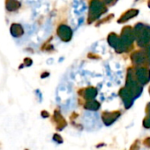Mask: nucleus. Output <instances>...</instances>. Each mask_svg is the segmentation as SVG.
Returning <instances> with one entry per match:
<instances>
[{
    "label": "nucleus",
    "mask_w": 150,
    "mask_h": 150,
    "mask_svg": "<svg viewBox=\"0 0 150 150\" xmlns=\"http://www.w3.org/2000/svg\"><path fill=\"white\" fill-rule=\"evenodd\" d=\"M147 114L148 116H150V103L147 105Z\"/></svg>",
    "instance_id": "412c9836"
},
{
    "label": "nucleus",
    "mask_w": 150,
    "mask_h": 150,
    "mask_svg": "<svg viewBox=\"0 0 150 150\" xmlns=\"http://www.w3.org/2000/svg\"><path fill=\"white\" fill-rule=\"evenodd\" d=\"M57 35L59 36V38L64 41H69L72 36V29L65 25H60L57 28Z\"/></svg>",
    "instance_id": "0eeeda50"
},
{
    "label": "nucleus",
    "mask_w": 150,
    "mask_h": 150,
    "mask_svg": "<svg viewBox=\"0 0 150 150\" xmlns=\"http://www.w3.org/2000/svg\"><path fill=\"white\" fill-rule=\"evenodd\" d=\"M149 94H150V87H149Z\"/></svg>",
    "instance_id": "b1692460"
},
{
    "label": "nucleus",
    "mask_w": 150,
    "mask_h": 150,
    "mask_svg": "<svg viewBox=\"0 0 150 150\" xmlns=\"http://www.w3.org/2000/svg\"><path fill=\"white\" fill-rule=\"evenodd\" d=\"M54 118H55V120L57 123V128H58V130H62V128L66 126L65 120L63 119V117L61 116V114L58 112H55Z\"/></svg>",
    "instance_id": "dca6fc26"
},
{
    "label": "nucleus",
    "mask_w": 150,
    "mask_h": 150,
    "mask_svg": "<svg viewBox=\"0 0 150 150\" xmlns=\"http://www.w3.org/2000/svg\"><path fill=\"white\" fill-rule=\"evenodd\" d=\"M53 139H54L55 142H58V143H62V142H63L62 138H61L60 135H58V134H55L54 137H53Z\"/></svg>",
    "instance_id": "a211bd4d"
},
{
    "label": "nucleus",
    "mask_w": 150,
    "mask_h": 150,
    "mask_svg": "<svg viewBox=\"0 0 150 150\" xmlns=\"http://www.w3.org/2000/svg\"><path fill=\"white\" fill-rule=\"evenodd\" d=\"M97 96V90L94 87H89L87 90H85L84 92V98L87 100L95 99V98Z\"/></svg>",
    "instance_id": "ddd939ff"
},
{
    "label": "nucleus",
    "mask_w": 150,
    "mask_h": 150,
    "mask_svg": "<svg viewBox=\"0 0 150 150\" xmlns=\"http://www.w3.org/2000/svg\"><path fill=\"white\" fill-rule=\"evenodd\" d=\"M107 11L105 4L100 0H92L89 7L88 23H91L97 19L101 15Z\"/></svg>",
    "instance_id": "20e7f679"
},
{
    "label": "nucleus",
    "mask_w": 150,
    "mask_h": 150,
    "mask_svg": "<svg viewBox=\"0 0 150 150\" xmlns=\"http://www.w3.org/2000/svg\"><path fill=\"white\" fill-rule=\"evenodd\" d=\"M144 143H145V145H146V146L150 147V138L146 139V140H145V142H144Z\"/></svg>",
    "instance_id": "aec40b11"
},
{
    "label": "nucleus",
    "mask_w": 150,
    "mask_h": 150,
    "mask_svg": "<svg viewBox=\"0 0 150 150\" xmlns=\"http://www.w3.org/2000/svg\"><path fill=\"white\" fill-rule=\"evenodd\" d=\"M119 96L121 97V98H122V100L124 102V105H125L126 108L128 109L129 107H131V105L133 103V99L135 98L133 95V93L126 87H125V88H123V89L120 90Z\"/></svg>",
    "instance_id": "423d86ee"
},
{
    "label": "nucleus",
    "mask_w": 150,
    "mask_h": 150,
    "mask_svg": "<svg viewBox=\"0 0 150 150\" xmlns=\"http://www.w3.org/2000/svg\"><path fill=\"white\" fill-rule=\"evenodd\" d=\"M108 42L111 45V47H114L116 50L118 48L120 45V38L114 33H111L108 36Z\"/></svg>",
    "instance_id": "9b49d317"
},
{
    "label": "nucleus",
    "mask_w": 150,
    "mask_h": 150,
    "mask_svg": "<svg viewBox=\"0 0 150 150\" xmlns=\"http://www.w3.org/2000/svg\"><path fill=\"white\" fill-rule=\"evenodd\" d=\"M5 7L9 11H14L20 7V4L17 0H6Z\"/></svg>",
    "instance_id": "4468645a"
},
{
    "label": "nucleus",
    "mask_w": 150,
    "mask_h": 150,
    "mask_svg": "<svg viewBox=\"0 0 150 150\" xmlns=\"http://www.w3.org/2000/svg\"><path fill=\"white\" fill-rule=\"evenodd\" d=\"M135 39L140 47L148 45L150 41V26L139 23L134 27Z\"/></svg>",
    "instance_id": "f03ea898"
},
{
    "label": "nucleus",
    "mask_w": 150,
    "mask_h": 150,
    "mask_svg": "<svg viewBox=\"0 0 150 150\" xmlns=\"http://www.w3.org/2000/svg\"><path fill=\"white\" fill-rule=\"evenodd\" d=\"M121 115V113L119 112H103V121L104 122V124L106 126H110L111 125L113 122H115L119 116Z\"/></svg>",
    "instance_id": "6e6552de"
},
{
    "label": "nucleus",
    "mask_w": 150,
    "mask_h": 150,
    "mask_svg": "<svg viewBox=\"0 0 150 150\" xmlns=\"http://www.w3.org/2000/svg\"><path fill=\"white\" fill-rule=\"evenodd\" d=\"M146 56H147V59L149 61V62L150 63V45H149L146 48Z\"/></svg>",
    "instance_id": "6ab92c4d"
},
{
    "label": "nucleus",
    "mask_w": 150,
    "mask_h": 150,
    "mask_svg": "<svg viewBox=\"0 0 150 150\" xmlns=\"http://www.w3.org/2000/svg\"><path fill=\"white\" fill-rule=\"evenodd\" d=\"M149 6L150 7V0H149Z\"/></svg>",
    "instance_id": "5701e85b"
},
{
    "label": "nucleus",
    "mask_w": 150,
    "mask_h": 150,
    "mask_svg": "<svg viewBox=\"0 0 150 150\" xmlns=\"http://www.w3.org/2000/svg\"><path fill=\"white\" fill-rule=\"evenodd\" d=\"M134 40H135L134 30H133V28L130 26L124 27L120 36V45L116 51L118 53L126 52L128 49V47L132 46Z\"/></svg>",
    "instance_id": "f257e3e1"
},
{
    "label": "nucleus",
    "mask_w": 150,
    "mask_h": 150,
    "mask_svg": "<svg viewBox=\"0 0 150 150\" xmlns=\"http://www.w3.org/2000/svg\"><path fill=\"white\" fill-rule=\"evenodd\" d=\"M138 13H139V11L138 10H136V9H131V10L127 11L125 14H123V16L118 19V22L119 23H124V22L127 21L128 19L135 17Z\"/></svg>",
    "instance_id": "f8f14e48"
},
{
    "label": "nucleus",
    "mask_w": 150,
    "mask_h": 150,
    "mask_svg": "<svg viewBox=\"0 0 150 150\" xmlns=\"http://www.w3.org/2000/svg\"><path fill=\"white\" fill-rule=\"evenodd\" d=\"M135 76L141 85L148 83L150 80V70L145 67H138L135 69Z\"/></svg>",
    "instance_id": "39448f33"
},
{
    "label": "nucleus",
    "mask_w": 150,
    "mask_h": 150,
    "mask_svg": "<svg viewBox=\"0 0 150 150\" xmlns=\"http://www.w3.org/2000/svg\"><path fill=\"white\" fill-rule=\"evenodd\" d=\"M135 73L133 69H129L127 71V78L126 87L133 93L134 98H138L142 92V85L139 83L137 78H135Z\"/></svg>",
    "instance_id": "7ed1b4c3"
},
{
    "label": "nucleus",
    "mask_w": 150,
    "mask_h": 150,
    "mask_svg": "<svg viewBox=\"0 0 150 150\" xmlns=\"http://www.w3.org/2000/svg\"><path fill=\"white\" fill-rule=\"evenodd\" d=\"M143 126L146 128H150V116H148L144 120H143Z\"/></svg>",
    "instance_id": "f3484780"
},
{
    "label": "nucleus",
    "mask_w": 150,
    "mask_h": 150,
    "mask_svg": "<svg viewBox=\"0 0 150 150\" xmlns=\"http://www.w3.org/2000/svg\"><path fill=\"white\" fill-rule=\"evenodd\" d=\"M10 32L13 37H20L24 33V30H23L22 25L20 24H17V23H13L11 25Z\"/></svg>",
    "instance_id": "9d476101"
},
{
    "label": "nucleus",
    "mask_w": 150,
    "mask_h": 150,
    "mask_svg": "<svg viewBox=\"0 0 150 150\" xmlns=\"http://www.w3.org/2000/svg\"><path fill=\"white\" fill-rule=\"evenodd\" d=\"M104 2H105V4H110V3H111L113 0H103Z\"/></svg>",
    "instance_id": "4be33fe9"
},
{
    "label": "nucleus",
    "mask_w": 150,
    "mask_h": 150,
    "mask_svg": "<svg viewBox=\"0 0 150 150\" xmlns=\"http://www.w3.org/2000/svg\"><path fill=\"white\" fill-rule=\"evenodd\" d=\"M99 108H100V103L94 99H91L85 104V109H87V110L97 111Z\"/></svg>",
    "instance_id": "2eb2a0df"
},
{
    "label": "nucleus",
    "mask_w": 150,
    "mask_h": 150,
    "mask_svg": "<svg viewBox=\"0 0 150 150\" xmlns=\"http://www.w3.org/2000/svg\"><path fill=\"white\" fill-rule=\"evenodd\" d=\"M131 59L135 65H141L147 59L146 53H143L142 51H136V52L132 54Z\"/></svg>",
    "instance_id": "1a4fd4ad"
}]
</instances>
